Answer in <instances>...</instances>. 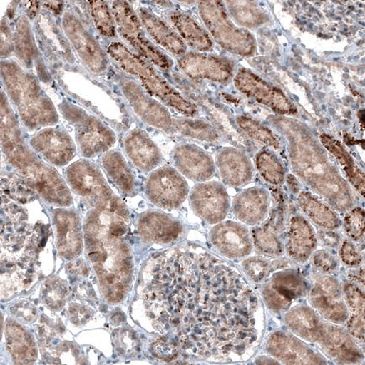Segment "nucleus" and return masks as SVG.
Returning <instances> with one entry per match:
<instances>
[{"mask_svg": "<svg viewBox=\"0 0 365 365\" xmlns=\"http://www.w3.org/2000/svg\"><path fill=\"white\" fill-rule=\"evenodd\" d=\"M187 264L161 317L177 330V349L206 361L248 359L263 335L259 297L239 272L212 256Z\"/></svg>", "mask_w": 365, "mask_h": 365, "instance_id": "f257e3e1", "label": "nucleus"}, {"mask_svg": "<svg viewBox=\"0 0 365 365\" xmlns=\"http://www.w3.org/2000/svg\"><path fill=\"white\" fill-rule=\"evenodd\" d=\"M129 212L115 197L89 213L85 225L87 256L98 274L106 297L122 299L134 272V262L127 233Z\"/></svg>", "mask_w": 365, "mask_h": 365, "instance_id": "f03ea898", "label": "nucleus"}, {"mask_svg": "<svg viewBox=\"0 0 365 365\" xmlns=\"http://www.w3.org/2000/svg\"><path fill=\"white\" fill-rule=\"evenodd\" d=\"M269 122L287 140L292 168L302 182L335 211L351 210L355 200L348 182L309 130L285 117H273Z\"/></svg>", "mask_w": 365, "mask_h": 365, "instance_id": "7ed1b4c3", "label": "nucleus"}, {"mask_svg": "<svg viewBox=\"0 0 365 365\" xmlns=\"http://www.w3.org/2000/svg\"><path fill=\"white\" fill-rule=\"evenodd\" d=\"M1 153L19 177L46 202L58 206L73 203L68 185L54 167L26 143L19 117L1 89Z\"/></svg>", "mask_w": 365, "mask_h": 365, "instance_id": "20e7f679", "label": "nucleus"}, {"mask_svg": "<svg viewBox=\"0 0 365 365\" xmlns=\"http://www.w3.org/2000/svg\"><path fill=\"white\" fill-rule=\"evenodd\" d=\"M289 330L312 344L331 361L339 364L364 363V354L344 327L324 319L307 305H296L284 314Z\"/></svg>", "mask_w": 365, "mask_h": 365, "instance_id": "39448f33", "label": "nucleus"}, {"mask_svg": "<svg viewBox=\"0 0 365 365\" xmlns=\"http://www.w3.org/2000/svg\"><path fill=\"white\" fill-rule=\"evenodd\" d=\"M1 82L26 130H41L58 124L59 113L41 88L39 78L16 61L1 60Z\"/></svg>", "mask_w": 365, "mask_h": 365, "instance_id": "423d86ee", "label": "nucleus"}, {"mask_svg": "<svg viewBox=\"0 0 365 365\" xmlns=\"http://www.w3.org/2000/svg\"><path fill=\"white\" fill-rule=\"evenodd\" d=\"M123 73L134 78L151 96L165 107L190 118L197 115L198 108L164 77L155 66L135 53L121 41H112L106 50Z\"/></svg>", "mask_w": 365, "mask_h": 365, "instance_id": "0eeeda50", "label": "nucleus"}, {"mask_svg": "<svg viewBox=\"0 0 365 365\" xmlns=\"http://www.w3.org/2000/svg\"><path fill=\"white\" fill-rule=\"evenodd\" d=\"M61 115L73 127L78 150L85 159L101 156L115 145L117 137L110 125L85 108L65 98L58 104Z\"/></svg>", "mask_w": 365, "mask_h": 365, "instance_id": "6e6552de", "label": "nucleus"}, {"mask_svg": "<svg viewBox=\"0 0 365 365\" xmlns=\"http://www.w3.org/2000/svg\"><path fill=\"white\" fill-rule=\"evenodd\" d=\"M198 11L212 39L222 49L242 58H250L256 53L255 38L248 30L235 25L225 3L200 1Z\"/></svg>", "mask_w": 365, "mask_h": 365, "instance_id": "1a4fd4ad", "label": "nucleus"}, {"mask_svg": "<svg viewBox=\"0 0 365 365\" xmlns=\"http://www.w3.org/2000/svg\"><path fill=\"white\" fill-rule=\"evenodd\" d=\"M112 13L118 35L131 51L164 72L173 68V60L150 41L138 15L127 1H113Z\"/></svg>", "mask_w": 365, "mask_h": 365, "instance_id": "9d476101", "label": "nucleus"}, {"mask_svg": "<svg viewBox=\"0 0 365 365\" xmlns=\"http://www.w3.org/2000/svg\"><path fill=\"white\" fill-rule=\"evenodd\" d=\"M117 88L129 104L131 110L145 125L167 134L173 124V117L168 108L146 91L140 83L130 76L118 71L113 74Z\"/></svg>", "mask_w": 365, "mask_h": 365, "instance_id": "9b49d317", "label": "nucleus"}, {"mask_svg": "<svg viewBox=\"0 0 365 365\" xmlns=\"http://www.w3.org/2000/svg\"><path fill=\"white\" fill-rule=\"evenodd\" d=\"M309 282L296 267L277 270L262 284L260 296L274 314H285L293 304L307 296Z\"/></svg>", "mask_w": 365, "mask_h": 365, "instance_id": "f8f14e48", "label": "nucleus"}, {"mask_svg": "<svg viewBox=\"0 0 365 365\" xmlns=\"http://www.w3.org/2000/svg\"><path fill=\"white\" fill-rule=\"evenodd\" d=\"M272 207L267 219L251 232L256 252L267 257H282L285 254L288 205L285 194L277 187L272 189Z\"/></svg>", "mask_w": 365, "mask_h": 365, "instance_id": "ddd939ff", "label": "nucleus"}, {"mask_svg": "<svg viewBox=\"0 0 365 365\" xmlns=\"http://www.w3.org/2000/svg\"><path fill=\"white\" fill-rule=\"evenodd\" d=\"M61 26L76 55L90 73L99 76L110 69V56L77 15L72 11L64 12Z\"/></svg>", "mask_w": 365, "mask_h": 365, "instance_id": "4468645a", "label": "nucleus"}, {"mask_svg": "<svg viewBox=\"0 0 365 365\" xmlns=\"http://www.w3.org/2000/svg\"><path fill=\"white\" fill-rule=\"evenodd\" d=\"M65 178L72 190L94 208L115 197L101 170L89 159H80L65 170Z\"/></svg>", "mask_w": 365, "mask_h": 365, "instance_id": "2eb2a0df", "label": "nucleus"}, {"mask_svg": "<svg viewBox=\"0 0 365 365\" xmlns=\"http://www.w3.org/2000/svg\"><path fill=\"white\" fill-rule=\"evenodd\" d=\"M307 297L312 309L326 320L339 325L347 322L349 311L344 300L343 286L331 274H315Z\"/></svg>", "mask_w": 365, "mask_h": 365, "instance_id": "dca6fc26", "label": "nucleus"}, {"mask_svg": "<svg viewBox=\"0 0 365 365\" xmlns=\"http://www.w3.org/2000/svg\"><path fill=\"white\" fill-rule=\"evenodd\" d=\"M188 193V184L183 175L168 165L151 172L145 184L147 199L164 210H177L186 200Z\"/></svg>", "mask_w": 365, "mask_h": 365, "instance_id": "f3484780", "label": "nucleus"}, {"mask_svg": "<svg viewBox=\"0 0 365 365\" xmlns=\"http://www.w3.org/2000/svg\"><path fill=\"white\" fill-rule=\"evenodd\" d=\"M235 86L246 97L267 107L279 115H291L295 106L281 89L256 75L248 68H240L234 78Z\"/></svg>", "mask_w": 365, "mask_h": 365, "instance_id": "a211bd4d", "label": "nucleus"}, {"mask_svg": "<svg viewBox=\"0 0 365 365\" xmlns=\"http://www.w3.org/2000/svg\"><path fill=\"white\" fill-rule=\"evenodd\" d=\"M264 350L270 357L285 364H327L324 355L292 331L277 330L268 336Z\"/></svg>", "mask_w": 365, "mask_h": 365, "instance_id": "6ab92c4d", "label": "nucleus"}, {"mask_svg": "<svg viewBox=\"0 0 365 365\" xmlns=\"http://www.w3.org/2000/svg\"><path fill=\"white\" fill-rule=\"evenodd\" d=\"M28 144L52 167L68 165L78 150L76 141L63 127L51 126L38 130Z\"/></svg>", "mask_w": 365, "mask_h": 365, "instance_id": "aec40b11", "label": "nucleus"}, {"mask_svg": "<svg viewBox=\"0 0 365 365\" xmlns=\"http://www.w3.org/2000/svg\"><path fill=\"white\" fill-rule=\"evenodd\" d=\"M177 64L181 73L192 80L225 84L235 77L234 61L224 56L191 51L179 56Z\"/></svg>", "mask_w": 365, "mask_h": 365, "instance_id": "412c9836", "label": "nucleus"}, {"mask_svg": "<svg viewBox=\"0 0 365 365\" xmlns=\"http://www.w3.org/2000/svg\"><path fill=\"white\" fill-rule=\"evenodd\" d=\"M190 205L195 215L210 225L224 220L231 207L224 185L217 182L197 185L190 193Z\"/></svg>", "mask_w": 365, "mask_h": 365, "instance_id": "4be33fe9", "label": "nucleus"}, {"mask_svg": "<svg viewBox=\"0 0 365 365\" xmlns=\"http://www.w3.org/2000/svg\"><path fill=\"white\" fill-rule=\"evenodd\" d=\"M210 240L217 252L231 260L247 258L254 248L248 227L237 222H221L212 227Z\"/></svg>", "mask_w": 365, "mask_h": 365, "instance_id": "5701e85b", "label": "nucleus"}, {"mask_svg": "<svg viewBox=\"0 0 365 365\" xmlns=\"http://www.w3.org/2000/svg\"><path fill=\"white\" fill-rule=\"evenodd\" d=\"M12 32L14 52L23 68L30 72L36 70L38 78L44 82H51L48 69L37 48L29 19L25 15L19 16L14 24Z\"/></svg>", "mask_w": 365, "mask_h": 365, "instance_id": "b1692460", "label": "nucleus"}, {"mask_svg": "<svg viewBox=\"0 0 365 365\" xmlns=\"http://www.w3.org/2000/svg\"><path fill=\"white\" fill-rule=\"evenodd\" d=\"M172 160L180 173L196 182H207L216 172L212 156L196 145H178L173 150Z\"/></svg>", "mask_w": 365, "mask_h": 365, "instance_id": "393cba45", "label": "nucleus"}, {"mask_svg": "<svg viewBox=\"0 0 365 365\" xmlns=\"http://www.w3.org/2000/svg\"><path fill=\"white\" fill-rule=\"evenodd\" d=\"M317 241L314 226L305 217L294 215L289 220L285 236V253L295 264H305L315 252Z\"/></svg>", "mask_w": 365, "mask_h": 365, "instance_id": "a878e982", "label": "nucleus"}, {"mask_svg": "<svg viewBox=\"0 0 365 365\" xmlns=\"http://www.w3.org/2000/svg\"><path fill=\"white\" fill-rule=\"evenodd\" d=\"M272 203L269 192L263 187H255L241 192L232 203V212L242 224L255 227L267 219Z\"/></svg>", "mask_w": 365, "mask_h": 365, "instance_id": "bb28decb", "label": "nucleus"}, {"mask_svg": "<svg viewBox=\"0 0 365 365\" xmlns=\"http://www.w3.org/2000/svg\"><path fill=\"white\" fill-rule=\"evenodd\" d=\"M127 158L143 173H151L163 163V155L148 134L140 129L127 133L123 140Z\"/></svg>", "mask_w": 365, "mask_h": 365, "instance_id": "cd10ccee", "label": "nucleus"}, {"mask_svg": "<svg viewBox=\"0 0 365 365\" xmlns=\"http://www.w3.org/2000/svg\"><path fill=\"white\" fill-rule=\"evenodd\" d=\"M216 168L225 186L242 187L246 186L254 177V167L243 151L225 147L216 156Z\"/></svg>", "mask_w": 365, "mask_h": 365, "instance_id": "c85d7f7f", "label": "nucleus"}, {"mask_svg": "<svg viewBox=\"0 0 365 365\" xmlns=\"http://www.w3.org/2000/svg\"><path fill=\"white\" fill-rule=\"evenodd\" d=\"M137 15L147 36L158 48L178 58L187 53V45L169 24L145 7L140 8Z\"/></svg>", "mask_w": 365, "mask_h": 365, "instance_id": "c756f323", "label": "nucleus"}, {"mask_svg": "<svg viewBox=\"0 0 365 365\" xmlns=\"http://www.w3.org/2000/svg\"><path fill=\"white\" fill-rule=\"evenodd\" d=\"M138 232L149 243L170 245L182 238L184 233L181 222L158 212H148L140 217Z\"/></svg>", "mask_w": 365, "mask_h": 365, "instance_id": "7c9ffc66", "label": "nucleus"}, {"mask_svg": "<svg viewBox=\"0 0 365 365\" xmlns=\"http://www.w3.org/2000/svg\"><path fill=\"white\" fill-rule=\"evenodd\" d=\"M54 224L59 254L68 259L77 258L82 252L83 239L79 217L73 212H55Z\"/></svg>", "mask_w": 365, "mask_h": 365, "instance_id": "2f4dec72", "label": "nucleus"}, {"mask_svg": "<svg viewBox=\"0 0 365 365\" xmlns=\"http://www.w3.org/2000/svg\"><path fill=\"white\" fill-rule=\"evenodd\" d=\"M167 18L169 25L187 47L197 52H205L212 48L213 40L210 33L189 14L173 9L168 13Z\"/></svg>", "mask_w": 365, "mask_h": 365, "instance_id": "473e14b6", "label": "nucleus"}, {"mask_svg": "<svg viewBox=\"0 0 365 365\" xmlns=\"http://www.w3.org/2000/svg\"><path fill=\"white\" fill-rule=\"evenodd\" d=\"M99 163L108 178L115 184L118 191L127 196L135 195L137 191L136 175L121 151H107L101 156Z\"/></svg>", "mask_w": 365, "mask_h": 365, "instance_id": "72a5a7b5", "label": "nucleus"}, {"mask_svg": "<svg viewBox=\"0 0 365 365\" xmlns=\"http://www.w3.org/2000/svg\"><path fill=\"white\" fill-rule=\"evenodd\" d=\"M297 200L306 219L320 230H336L342 225L338 212L314 194L301 191Z\"/></svg>", "mask_w": 365, "mask_h": 365, "instance_id": "f704fd0d", "label": "nucleus"}, {"mask_svg": "<svg viewBox=\"0 0 365 365\" xmlns=\"http://www.w3.org/2000/svg\"><path fill=\"white\" fill-rule=\"evenodd\" d=\"M322 146L333 155L344 170L346 179L359 195L364 197V174L341 142L329 135H320Z\"/></svg>", "mask_w": 365, "mask_h": 365, "instance_id": "c9c22d12", "label": "nucleus"}, {"mask_svg": "<svg viewBox=\"0 0 365 365\" xmlns=\"http://www.w3.org/2000/svg\"><path fill=\"white\" fill-rule=\"evenodd\" d=\"M344 297L349 311L346 329L356 341L364 340V289L353 282L343 286Z\"/></svg>", "mask_w": 365, "mask_h": 365, "instance_id": "e433bc0d", "label": "nucleus"}, {"mask_svg": "<svg viewBox=\"0 0 365 365\" xmlns=\"http://www.w3.org/2000/svg\"><path fill=\"white\" fill-rule=\"evenodd\" d=\"M167 134L177 138L192 139L206 143L220 140L216 128L201 120L190 118H173L172 126Z\"/></svg>", "mask_w": 365, "mask_h": 365, "instance_id": "4c0bfd02", "label": "nucleus"}, {"mask_svg": "<svg viewBox=\"0 0 365 365\" xmlns=\"http://www.w3.org/2000/svg\"><path fill=\"white\" fill-rule=\"evenodd\" d=\"M291 259L282 257H267V256H255L242 262V269L250 282L257 285L267 279L277 270L296 267Z\"/></svg>", "mask_w": 365, "mask_h": 365, "instance_id": "58836bf2", "label": "nucleus"}, {"mask_svg": "<svg viewBox=\"0 0 365 365\" xmlns=\"http://www.w3.org/2000/svg\"><path fill=\"white\" fill-rule=\"evenodd\" d=\"M230 18L242 28L255 30L269 21V16L257 3L250 1H226Z\"/></svg>", "mask_w": 365, "mask_h": 365, "instance_id": "ea45409f", "label": "nucleus"}, {"mask_svg": "<svg viewBox=\"0 0 365 365\" xmlns=\"http://www.w3.org/2000/svg\"><path fill=\"white\" fill-rule=\"evenodd\" d=\"M235 124L245 139L252 140L268 149L281 148L282 142L276 133L255 118L240 115L236 118Z\"/></svg>", "mask_w": 365, "mask_h": 365, "instance_id": "a19ab883", "label": "nucleus"}, {"mask_svg": "<svg viewBox=\"0 0 365 365\" xmlns=\"http://www.w3.org/2000/svg\"><path fill=\"white\" fill-rule=\"evenodd\" d=\"M255 167L264 182L274 187L286 181V170L278 156L270 149L259 150L255 155Z\"/></svg>", "mask_w": 365, "mask_h": 365, "instance_id": "79ce46f5", "label": "nucleus"}, {"mask_svg": "<svg viewBox=\"0 0 365 365\" xmlns=\"http://www.w3.org/2000/svg\"><path fill=\"white\" fill-rule=\"evenodd\" d=\"M88 11L98 34L104 39L113 40L118 33L112 9L106 1H88Z\"/></svg>", "mask_w": 365, "mask_h": 365, "instance_id": "37998d69", "label": "nucleus"}, {"mask_svg": "<svg viewBox=\"0 0 365 365\" xmlns=\"http://www.w3.org/2000/svg\"><path fill=\"white\" fill-rule=\"evenodd\" d=\"M346 235L354 243H361L364 236V211L362 207H353L346 215L344 220Z\"/></svg>", "mask_w": 365, "mask_h": 365, "instance_id": "c03bdc74", "label": "nucleus"}, {"mask_svg": "<svg viewBox=\"0 0 365 365\" xmlns=\"http://www.w3.org/2000/svg\"><path fill=\"white\" fill-rule=\"evenodd\" d=\"M312 267L317 273L324 274H334L339 272L340 264L338 258L329 252V250H315L311 256Z\"/></svg>", "mask_w": 365, "mask_h": 365, "instance_id": "a18cd8bd", "label": "nucleus"}, {"mask_svg": "<svg viewBox=\"0 0 365 365\" xmlns=\"http://www.w3.org/2000/svg\"><path fill=\"white\" fill-rule=\"evenodd\" d=\"M339 258L346 267L359 268L363 262V256L353 241L345 240L341 242Z\"/></svg>", "mask_w": 365, "mask_h": 365, "instance_id": "49530a36", "label": "nucleus"}, {"mask_svg": "<svg viewBox=\"0 0 365 365\" xmlns=\"http://www.w3.org/2000/svg\"><path fill=\"white\" fill-rule=\"evenodd\" d=\"M14 52L13 32L8 19L1 21V59L6 60Z\"/></svg>", "mask_w": 365, "mask_h": 365, "instance_id": "de8ad7c7", "label": "nucleus"}, {"mask_svg": "<svg viewBox=\"0 0 365 365\" xmlns=\"http://www.w3.org/2000/svg\"><path fill=\"white\" fill-rule=\"evenodd\" d=\"M317 241L324 247L328 249H336L339 247L341 244V236L335 230H324L317 233Z\"/></svg>", "mask_w": 365, "mask_h": 365, "instance_id": "09e8293b", "label": "nucleus"}, {"mask_svg": "<svg viewBox=\"0 0 365 365\" xmlns=\"http://www.w3.org/2000/svg\"><path fill=\"white\" fill-rule=\"evenodd\" d=\"M25 6L26 17L32 20V19H35L37 16L38 13L40 12L41 3H40V1H26Z\"/></svg>", "mask_w": 365, "mask_h": 365, "instance_id": "8fccbe9b", "label": "nucleus"}, {"mask_svg": "<svg viewBox=\"0 0 365 365\" xmlns=\"http://www.w3.org/2000/svg\"><path fill=\"white\" fill-rule=\"evenodd\" d=\"M350 282L356 284L359 287L364 289V269L354 270L349 274Z\"/></svg>", "mask_w": 365, "mask_h": 365, "instance_id": "3c124183", "label": "nucleus"}, {"mask_svg": "<svg viewBox=\"0 0 365 365\" xmlns=\"http://www.w3.org/2000/svg\"><path fill=\"white\" fill-rule=\"evenodd\" d=\"M41 6L50 9L56 15H60L63 11L64 2L63 1H42Z\"/></svg>", "mask_w": 365, "mask_h": 365, "instance_id": "603ef678", "label": "nucleus"}, {"mask_svg": "<svg viewBox=\"0 0 365 365\" xmlns=\"http://www.w3.org/2000/svg\"><path fill=\"white\" fill-rule=\"evenodd\" d=\"M287 183L293 193L298 194L301 192L299 184H298L297 180L293 178V175H288Z\"/></svg>", "mask_w": 365, "mask_h": 365, "instance_id": "864d4df0", "label": "nucleus"}, {"mask_svg": "<svg viewBox=\"0 0 365 365\" xmlns=\"http://www.w3.org/2000/svg\"><path fill=\"white\" fill-rule=\"evenodd\" d=\"M256 364H279L277 360L272 358V357H265V356H259V359H256Z\"/></svg>", "mask_w": 365, "mask_h": 365, "instance_id": "5fc2aeb1", "label": "nucleus"}]
</instances>
